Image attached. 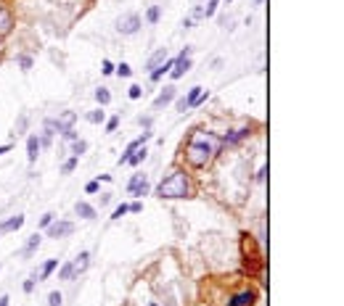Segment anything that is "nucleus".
<instances>
[{"instance_id": "obj_1", "label": "nucleus", "mask_w": 344, "mask_h": 306, "mask_svg": "<svg viewBox=\"0 0 344 306\" xmlns=\"http://www.w3.org/2000/svg\"><path fill=\"white\" fill-rule=\"evenodd\" d=\"M217 148H220V140L215 138V135L193 132L191 140H188V145H185V156H188V161H191L193 166H204V164L212 161V156L217 153Z\"/></svg>"}, {"instance_id": "obj_2", "label": "nucleus", "mask_w": 344, "mask_h": 306, "mask_svg": "<svg viewBox=\"0 0 344 306\" xmlns=\"http://www.w3.org/2000/svg\"><path fill=\"white\" fill-rule=\"evenodd\" d=\"M157 193L161 198H185L191 193V182H188V177L183 172H172L170 177H164L159 182Z\"/></svg>"}, {"instance_id": "obj_3", "label": "nucleus", "mask_w": 344, "mask_h": 306, "mask_svg": "<svg viewBox=\"0 0 344 306\" xmlns=\"http://www.w3.org/2000/svg\"><path fill=\"white\" fill-rule=\"evenodd\" d=\"M116 29L122 32V35H135V32L140 29V16L138 14H125L116 19Z\"/></svg>"}, {"instance_id": "obj_4", "label": "nucleus", "mask_w": 344, "mask_h": 306, "mask_svg": "<svg viewBox=\"0 0 344 306\" xmlns=\"http://www.w3.org/2000/svg\"><path fill=\"white\" fill-rule=\"evenodd\" d=\"M188 69H191V48H185L183 53L175 58V63H172V69H170L172 80H180V77H183Z\"/></svg>"}, {"instance_id": "obj_5", "label": "nucleus", "mask_w": 344, "mask_h": 306, "mask_svg": "<svg viewBox=\"0 0 344 306\" xmlns=\"http://www.w3.org/2000/svg\"><path fill=\"white\" fill-rule=\"evenodd\" d=\"M74 119H77V116L72 114V111H67V114H61V116H58V119H50L48 122V124H45V127H48V129H53V127H58V132H69V129H72V124H74Z\"/></svg>"}, {"instance_id": "obj_6", "label": "nucleus", "mask_w": 344, "mask_h": 306, "mask_svg": "<svg viewBox=\"0 0 344 306\" xmlns=\"http://www.w3.org/2000/svg\"><path fill=\"white\" fill-rule=\"evenodd\" d=\"M48 227H50L48 230L50 238H67V235H72V230H74L72 222H56V224H48Z\"/></svg>"}, {"instance_id": "obj_7", "label": "nucleus", "mask_w": 344, "mask_h": 306, "mask_svg": "<svg viewBox=\"0 0 344 306\" xmlns=\"http://www.w3.org/2000/svg\"><path fill=\"white\" fill-rule=\"evenodd\" d=\"M201 93H204V87H191V90H188V95L178 101V111H185L188 106H193V103H196V98H199Z\"/></svg>"}, {"instance_id": "obj_8", "label": "nucleus", "mask_w": 344, "mask_h": 306, "mask_svg": "<svg viewBox=\"0 0 344 306\" xmlns=\"http://www.w3.org/2000/svg\"><path fill=\"white\" fill-rule=\"evenodd\" d=\"M228 306H254V293L252 290H244V293H238V296H233Z\"/></svg>"}, {"instance_id": "obj_9", "label": "nucleus", "mask_w": 344, "mask_h": 306, "mask_svg": "<svg viewBox=\"0 0 344 306\" xmlns=\"http://www.w3.org/2000/svg\"><path fill=\"white\" fill-rule=\"evenodd\" d=\"M164 61H167V50H164V48H159L157 53H154L151 58H148L146 69H148V71H154V69H159V66H161V63H164Z\"/></svg>"}, {"instance_id": "obj_10", "label": "nucleus", "mask_w": 344, "mask_h": 306, "mask_svg": "<svg viewBox=\"0 0 344 306\" xmlns=\"http://www.w3.org/2000/svg\"><path fill=\"white\" fill-rule=\"evenodd\" d=\"M22 224H24V217H22V214H16V217L8 219V222L0 224V235H3V232H11V230H19Z\"/></svg>"}, {"instance_id": "obj_11", "label": "nucleus", "mask_w": 344, "mask_h": 306, "mask_svg": "<svg viewBox=\"0 0 344 306\" xmlns=\"http://www.w3.org/2000/svg\"><path fill=\"white\" fill-rule=\"evenodd\" d=\"M74 211H77V217H82V219H95V209L90 204H85V201H80V204L74 206Z\"/></svg>"}, {"instance_id": "obj_12", "label": "nucleus", "mask_w": 344, "mask_h": 306, "mask_svg": "<svg viewBox=\"0 0 344 306\" xmlns=\"http://www.w3.org/2000/svg\"><path fill=\"white\" fill-rule=\"evenodd\" d=\"M88 262H90V253H88V251H82L80 256H77L74 262H72V269H74V275H80V272H85V269H88Z\"/></svg>"}, {"instance_id": "obj_13", "label": "nucleus", "mask_w": 344, "mask_h": 306, "mask_svg": "<svg viewBox=\"0 0 344 306\" xmlns=\"http://www.w3.org/2000/svg\"><path fill=\"white\" fill-rule=\"evenodd\" d=\"M40 145H43V143L37 140V135H32V138L27 140V159H29V161L37 159V153H40Z\"/></svg>"}, {"instance_id": "obj_14", "label": "nucleus", "mask_w": 344, "mask_h": 306, "mask_svg": "<svg viewBox=\"0 0 344 306\" xmlns=\"http://www.w3.org/2000/svg\"><path fill=\"white\" fill-rule=\"evenodd\" d=\"M172 98H175V87L170 84V87H164V93H159V95H157V101H154V106H157V108H161V106H167V103H170Z\"/></svg>"}, {"instance_id": "obj_15", "label": "nucleus", "mask_w": 344, "mask_h": 306, "mask_svg": "<svg viewBox=\"0 0 344 306\" xmlns=\"http://www.w3.org/2000/svg\"><path fill=\"white\" fill-rule=\"evenodd\" d=\"M143 159H146V148L140 145V148H135V151L130 153V159L125 161V164H133V166H138V164H140V161H143Z\"/></svg>"}, {"instance_id": "obj_16", "label": "nucleus", "mask_w": 344, "mask_h": 306, "mask_svg": "<svg viewBox=\"0 0 344 306\" xmlns=\"http://www.w3.org/2000/svg\"><path fill=\"white\" fill-rule=\"evenodd\" d=\"M172 63H175V61H172V58H167V61H164V63H161V66H159V69H154V71H151V80H154V82H157V80H161V74H167V71H170V69H172Z\"/></svg>"}, {"instance_id": "obj_17", "label": "nucleus", "mask_w": 344, "mask_h": 306, "mask_svg": "<svg viewBox=\"0 0 344 306\" xmlns=\"http://www.w3.org/2000/svg\"><path fill=\"white\" fill-rule=\"evenodd\" d=\"M37 245H40V235H32V238H29V243L24 245V251H22V253H24V256H29V253H35V251H37Z\"/></svg>"}, {"instance_id": "obj_18", "label": "nucleus", "mask_w": 344, "mask_h": 306, "mask_svg": "<svg viewBox=\"0 0 344 306\" xmlns=\"http://www.w3.org/2000/svg\"><path fill=\"white\" fill-rule=\"evenodd\" d=\"M11 29V14L0 8V32H8Z\"/></svg>"}, {"instance_id": "obj_19", "label": "nucleus", "mask_w": 344, "mask_h": 306, "mask_svg": "<svg viewBox=\"0 0 344 306\" xmlns=\"http://www.w3.org/2000/svg\"><path fill=\"white\" fill-rule=\"evenodd\" d=\"M56 264H58L56 259H50V262H45V264H43V269H40V280H45V277H48L50 272L56 269Z\"/></svg>"}, {"instance_id": "obj_20", "label": "nucleus", "mask_w": 344, "mask_h": 306, "mask_svg": "<svg viewBox=\"0 0 344 306\" xmlns=\"http://www.w3.org/2000/svg\"><path fill=\"white\" fill-rule=\"evenodd\" d=\"M95 101L101 103V106H106L109 101H112V95H109V90L106 87H101V90H95Z\"/></svg>"}, {"instance_id": "obj_21", "label": "nucleus", "mask_w": 344, "mask_h": 306, "mask_svg": "<svg viewBox=\"0 0 344 306\" xmlns=\"http://www.w3.org/2000/svg\"><path fill=\"white\" fill-rule=\"evenodd\" d=\"M72 277H74V269H72V262H69V264L61 266V272H58V280H72Z\"/></svg>"}, {"instance_id": "obj_22", "label": "nucleus", "mask_w": 344, "mask_h": 306, "mask_svg": "<svg viewBox=\"0 0 344 306\" xmlns=\"http://www.w3.org/2000/svg\"><path fill=\"white\" fill-rule=\"evenodd\" d=\"M61 304H64V296H61L58 290H53V293L48 296V306H61Z\"/></svg>"}, {"instance_id": "obj_23", "label": "nucleus", "mask_w": 344, "mask_h": 306, "mask_svg": "<svg viewBox=\"0 0 344 306\" xmlns=\"http://www.w3.org/2000/svg\"><path fill=\"white\" fill-rule=\"evenodd\" d=\"M246 135H249V129H238V132L228 135V138H225V143H238L241 138H246Z\"/></svg>"}, {"instance_id": "obj_24", "label": "nucleus", "mask_w": 344, "mask_h": 306, "mask_svg": "<svg viewBox=\"0 0 344 306\" xmlns=\"http://www.w3.org/2000/svg\"><path fill=\"white\" fill-rule=\"evenodd\" d=\"M130 211V206L127 204H119V206H116V209H114V214H112V219H122V217H125V214Z\"/></svg>"}, {"instance_id": "obj_25", "label": "nucleus", "mask_w": 344, "mask_h": 306, "mask_svg": "<svg viewBox=\"0 0 344 306\" xmlns=\"http://www.w3.org/2000/svg\"><path fill=\"white\" fill-rule=\"evenodd\" d=\"M88 122H90V124H101V122H103V111H90Z\"/></svg>"}, {"instance_id": "obj_26", "label": "nucleus", "mask_w": 344, "mask_h": 306, "mask_svg": "<svg viewBox=\"0 0 344 306\" xmlns=\"http://www.w3.org/2000/svg\"><path fill=\"white\" fill-rule=\"evenodd\" d=\"M85 151H88V143H85V140H77V143H74V156L80 159V156L85 153Z\"/></svg>"}, {"instance_id": "obj_27", "label": "nucleus", "mask_w": 344, "mask_h": 306, "mask_svg": "<svg viewBox=\"0 0 344 306\" xmlns=\"http://www.w3.org/2000/svg\"><path fill=\"white\" fill-rule=\"evenodd\" d=\"M140 182H146V174H135V177H133V180H130V185H127V187H130V193H133V190H135V187H138V185H140Z\"/></svg>"}, {"instance_id": "obj_28", "label": "nucleus", "mask_w": 344, "mask_h": 306, "mask_svg": "<svg viewBox=\"0 0 344 306\" xmlns=\"http://www.w3.org/2000/svg\"><path fill=\"white\" fill-rule=\"evenodd\" d=\"M148 21L151 24L159 21V5H151V8H148Z\"/></svg>"}, {"instance_id": "obj_29", "label": "nucleus", "mask_w": 344, "mask_h": 306, "mask_svg": "<svg viewBox=\"0 0 344 306\" xmlns=\"http://www.w3.org/2000/svg\"><path fill=\"white\" fill-rule=\"evenodd\" d=\"M116 71H119V77H130V74H133V69H130L127 63H119V66H116Z\"/></svg>"}, {"instance_id": "obj_30", "label": "nucleus", "mask_w": 344, "mask_h": 306, "mask_svg": "<svg viewBox=\"0 0 344 306\" xmlns=\"http://www.w3.org/2000/svg\"><path fill=\"white\" fill-rule=\"evenodd\" d=\"M140 93H143V90H140V84H133V87H130V98H133V101H138Z\"/></svg>"}, {"instance_id": "obj_31", "label": "nucleus", "mask_w": 344, "mask_h": 306, "mask_svg": "<svg viewBox=\"0 0 344 306\" xmlns=\"http://www.w3.org/2000/svg\"><path fill=\"white\" fill-rule=\"evenodd\" d=\"M74 166H77V156H74V159H69L67 164H64V172H72Z\"/></svg>"}, {"instance_id": "obj_32", "label": "nucleus", "mask_w": 344, "mask_h": 306, "mask_svg": "<svg viewBox=\"0 0 344 306\" xmlns=\"http://www.w3.org/2000/svg\"><path fill=\"white\" fill-rule=\"evenodd\" d=\"M116 124H119V119H116V116H112V119H109V124H106V129H109V132H114Z\"/></svg>"}, {"instance_id": "obj_33", "label": "nucleus", "mask_w": 344, "mask_h": 306, "mask_svg": "<svg viewBox=\"0 0 344 306\" xmlns=\"http://www.w3.org/2000/svg\"><path fill=\"white\" fill-rule=\"evenodd\" d=\"M19 63H22L24 69H29V66H32V58H29V56H22V58H19Z\"/></svg>"}, {"instance_id": "obj_34", "label": "nucleus", "mask_w": 344, "mask_h": 306, "mask_svg": "<svg viewBox=\"0 0 344 306\" xmlns=\"http://www.w3.org/2000/svg\"><path fill=\"white\" fill-rule=\"evenodd\" d=\"M35 280H37V277H32V280H27V283H24V290H27V293L35 290Z\"/></svg>"}, {"instance_id": "obj_35", "label": "nucleus", "mask_w": 344, "mask_h": 306, "mask_svg": "<svg viewBox=\"0 0 344 306\" xmlns=\"http://www.w3.org/2000/svg\"><path fill=\"white\" fill-rule=\"evenodd\" d=\"M43 227H48V224H53V214H45L43 217V222H40Z\"/></svg>"}, {"instance_id": "obj_36", "label": "nucleus", "mask_w": 344, "mask_h": 306, "mask_svg": "<svg viewBox=\"0 0 344 306\" xmlns=\"http://www.w3.org/2000/svg\"><path fill=\"white\" fill-rule=\"evenodd\" d=\"M103 74H112V71H114V66H112V63H109V61H103Z\"/></svg>"}, {"instance_id": "obj_37", "label": "nucleus", "mask_w": 344, "mask_h": 306, "mask_svg": "<svg viewBox=\"0 0 344 306\" xmlns=\"http://www.w3.org/2000/svg\"><path fill=\"white\" fill-rule=\"evenodd\" d=\"M265 174H268V166H262V169L257 172V180H259V182H265Z\"/></svg>"}, {"instance_id": "obj_38", "label": "nucleus", "mask_w": 344, "mask_h": 306, "mask_svg": "<svg viewBox=\"0 0 344 306\" xmlns=\"http://www.w3.org/2000/svg\"><path fill=\"white\" fill-rule=\"evenodd\" d=\"M85 190H88V193H95V190H98V182H88Z\"/></svg>"}, {"instance_id": "obj_39", "label": "nucleus", "mask_w": 344, "mask_h": 306, "mask_svg": "<svg viewBox=\"0 0 344 306\" xmlns=\"http://www.w3.org/2000/svg\"><path fill=\"white\" fill-rule=\"evenodd\" d=\"M11 151V145H0V156H3V153H8Z\"/></svg>"}, {"instance_id": "obj_40", "label": "nucleus", "mask_w": 344, "mask_h": 306, "mask_svg": "<svg viewBox=\"0 0 344 306\" xmlns=\"http://www.w3.org/2000/svg\"><path fill=\"white\" fill-rule=\"evenodd\" d=\"M0 306H8V296H3V298H0Z\"/></svg>"}]
</instances>
